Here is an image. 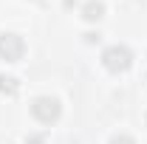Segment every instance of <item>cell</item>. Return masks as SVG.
Returning a JSON list of instances; mask_svg holds the SVG:
<instances>
[{"instance_id": "cell-2", "label": "cell", "mask_w": 147, "mask_h": 144, "mask_svg": "<svg viewBox=\"0 0 147 144\" xmlns=\"http://www.w3.org/2000/svg\"><path fill=\"white\" fill-rule=\"evenodd\" d=\"M59 113H62V105L57 102L54 96H40L31 102V116H34L37 122H42V124H51L59 119Z\"/></svg>"}, {"instance_id": "cell-5", "label": "cell", "mask_w": 147, "mask_h": 144, "mask_svg": "<svg viewBox=\"0 0 147 144\" xmlns=\"http://www.w3.org/2000/svg\"><path fill=\"white\" fill-rule=\"evenodd\" d=\"M17 79L14 76H0V93H9V96H14L17 93Z\"/></svg>"}, {"instance_id": "cell-4", "label": "cell", "mask_w": 147, "mask_h": 144, "mask_svg": "<svg viewBox=\"0 0 147 144\" xmlns=\"http://www.w3.org/2000/svg\"><path fill=\"white\" fill-rule=\"evenodd\" d=\"M102 14H105V6H102L99 0H88V3H85V9H82V17L88 20V23L102 20Z\"/></svg>"}, {"instance_id": "cell-1", "label": "cell", "mask_w": 147, "mask_h": 144, "mask_svg": "<svg viewBox=\"0 0 147 144\" xmlns=\"http://www.w3.org/2000/svg\"><path fill=\"white\" fill-rule=\"evenodd\" d=\"M102 62H105L108 71L122 73V71H127L130 65H133V54H130L127 45H110V48H105V54H102Z\"/></svg>"}, {"instance_id": "cell-6", "label": "cell", "mask_w": 147, "mask_h": 144, "mask_svg": "<svg viewBox=\"0 0 147 144\" xmlns=\"http://www.w3.org/2000/svg\"><path fill=\"white\" fill-rule=\"evenodd\" d=\"M110 144H136V141H133L130 136H125V133H122V136H113V139H110Z\"/></svg>"}, {"instance_id": "cell-3", "label": "cell", "mask_w": 147, "mask_h": 144, "mask_svg": "<svg viewBox=\"0 0 147 144\" xmlns=\"http://www.w3.org/2000/svg\"><path fill=\"white\" fill-rule=\"evenodd\" d=\"M26 54V42L17 34H0V57L6 62H17L20 57Z\"/></svg>"}]
</instances>
